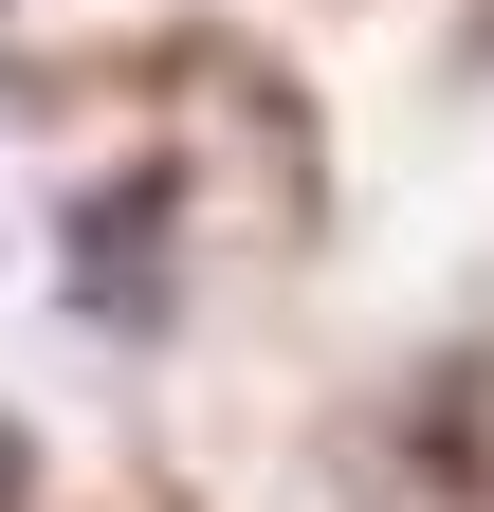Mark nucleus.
<instances>
[{"label":"nucleus","mask_w":494,"mask_h":512,"mask_svg":"<svg viewBox=\"0 0 494 512\" xmlns=\"http://www.w3.org/2000/svg\"><path fill=\"white\" fill-rule=\"evenodd\" d=\"M0 494H19V439H0Z\"/></svg>","instance_id":"nucleus-1"}]
</instances>
